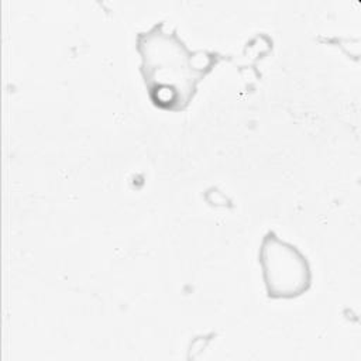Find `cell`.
Masks as SVG:
<instances>
[{
	"label": "cell",
	"mask_w": 361,
	"mask_h": 361,
	"mask_svg": "<svg viewBox=\"0 0 361 361\" xmlns=\"http://www.w3.org/2000/svg\"><path fill=\"white\" fill-rule=\"evenodd\" d=\"M135 49L141 58L140 73L154 106L168 111H182L193 100L199 83L227 55L192 51L176 28L164 21L137 32Z\"/></svg>",
	"instance_id": "obj_1"
},
{
	"label": "cell",
	"mask_w": 361,
	"mask_h": 361,
	"mask_svg": "<svg viewBox=\"0 0 361 361\" xmlns=\"http://www.w3.org/2000/svg\"><path fill=\"white\" fill-rule=\"evenodd\" d=\"M258 262L271 299H295L312 286L313 274L307 257L274 230H268L261 240Z\"/></svg>",
	"instance_id": "obj_2"
}]
</instances>
